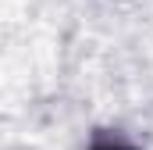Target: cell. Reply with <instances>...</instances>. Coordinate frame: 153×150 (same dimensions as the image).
<instances>
[{
    "mask_svg": "<svg viewBox=\"0 0 153 150\" xmlns=\"http://www.w3.org/2000/svg\"><path fill=\"white\" fill-rule=\"evenodd\" d=\"M89 150H132L125 140H117V136H100V140H93Z\"/></svg>",
    "mask_w": 153,
    "mask_h": 150,
    "instance_id": "obj_1",
    "label": "cell"
}]
</instances>
